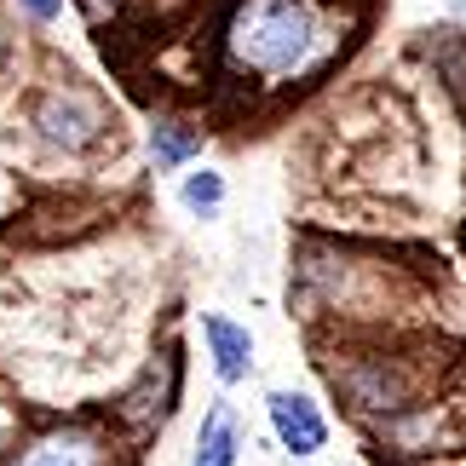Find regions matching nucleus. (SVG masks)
Listing matches in <instances>:
<instances>
[{
    "mask_svg": "<svg viewBox=\"0 0 466 466\" xmlns=\"http://www.w3.org/2000/svg\"><path fill=\"white\" fill-rule=\"evenodd\" d=\"M178 202H185L196 219H213V213L225 208V173H213V167L185 173V185H178Z\"/></svg>",
    "mask_w": 466,
    "mask_h": 466,
    "instance_id": "nucleus-8",
    "label": "nucleus"
},
{
    "mask_svg": "<svg viewBox=\"0 0 466 466\" xmlns=\"http://www.w3.org/2000/svg\"><path fill=\"white\" fill-rule=\"evenodd\" d=\"M455 12H461V17H466V0H455Z\"/></svg>",
    "mask_w": 466,
    "mask_h": 466,
    "instance_id": "nucleus-10",
    "label": "nucleus"
},
{
    "mask_svg": "<svg viewBox=\"0 0 466 466\" xmlns=\"http://www.w3.org/2000/svg\"><path fill=\"white\" fill-rule=\"evenodd\" d=\"M0 455H6V438H0Z\"/></svg>",
    "mask_w": 466,
    "mask_h": 466,
    "instance_id": "nucleus-11",
    "label": "nucleus"
},
{
    "mask_svg": "<svg viewBox=\"0 0 466 466\" xmlns=\"http://www.w3.org/2000/svg\"><path fill=\"white\" fill-rule=\"evenodd\" d=\"M0 466H116V443L93 426H46L24 450H6Z\"/></svg>",
    "mask_w": 466,
    "mask_h": 466,
    "instance_id": "nucleus-3",
    "label": "nucleus"
},
{
    "mask_svg": "<svg viewBox=\"0 0 466 466\" xmlns=\"http://www.w3.org/2000/svg\"><path fill=\"white\" fill-rule=\"evenodd\" d=\"M242 461V426H237V409L230 403H213L202 415V432H196V450L190 466H237Z\"/></svg>",
    "mask_w": 466,
    "mask_h": 466,
    "instance_id": "nucleus-6",
    "label": "nucleus"
},
{
    "mask_svg": "<svg viewBox=\"0 0 466 466\" xmlns=\"http://www.w3.org/2000/svg\"><path fill=\"white\" fill-rule=\"evenodd\" d=\"M196 150H202V133L185 127V121H156V127H150V156H156V167H161V173L185 167Z\"/></svg>",
    "mask_w": 466,
    "mask_h": 466,
    "instance_id": "nucleus-7",
    "label": "nucleus"
},
{
    "mask_svg": "<svg viewBox=\"0 0 466 466\" xmlns=\"http://www.w3.org/2000/svg\"><path fill=\"white\" fill-rule=\"evenodd\" d=\"M265 420H271V438L289 450L294 461H311L329 450V420L306 391H271L265 398Z\"/></svg>",
    "mask_w": 466,
    "mask_h": 466,
    "instance_id": "nucleus-4",
    "label": "nucleus"
},
{
    "mask_svg": "<svg viewBox=\"0 0 466 466\" xmlns=\"http://www.w3.org/2000/svg\"><path fill=\"white\" fill-rule=\"evenodd\" d=\"M225 46L254 76L294 81V76H306L322 52V17L311 0H242L230 12Z\"/></svg>",
    "mask_w": 466,
    "mask_h": 466,
    "instance_id": "nucleus-1",
    "label": "nucleus"
},
{
    "mask_svg": "<svg viewBox=\"0 0 466 466\" xmlns=\"http://www.w3.org/2000/svg\"><path fill=\"white\" fill-rule=\"evenodd\" d=\"M17 6H24L35 24H58V12H64V0H17Z\"/></svg>",
    "mask_w": 466,
    "mask_h": 466,
    "instance_id": "nucleus-9",
    "label": "nucleus"
},
{
    "mask_svg": "<svg viewBox=\"0 0 466 466\" xmlns=\"http://www.w3.org/2000/svg\"><path fill=\"white\" fill-rule=\"evenodd\" d=\"M35 133L46 138L52 150H93L104 138V110L93 93H81V86H52V93L35 98Z\"/></svg>",
    "mask_w": 466,
    "mask_h": 466,
    "instance_id": "nucleus-2",
    "label": "nucleus"
},
{
    "mask_svg": "<svg viewBox=\"0 0 466 466\" xmlns=\"http://www.w3.org/2000/svg\"><path fill=\"white\" fill-rule=\"evenodd\" d=\"M202 339H208V357H213L219 386H242L248 374H254V334H248L242 322L208 311V317H202Z\"/></svg>",
    "mask_w": 466,
    "mask_h": 466,
    "instance_id": "nucleus-5",
    "label": "nucleus"
}]
</instances>
